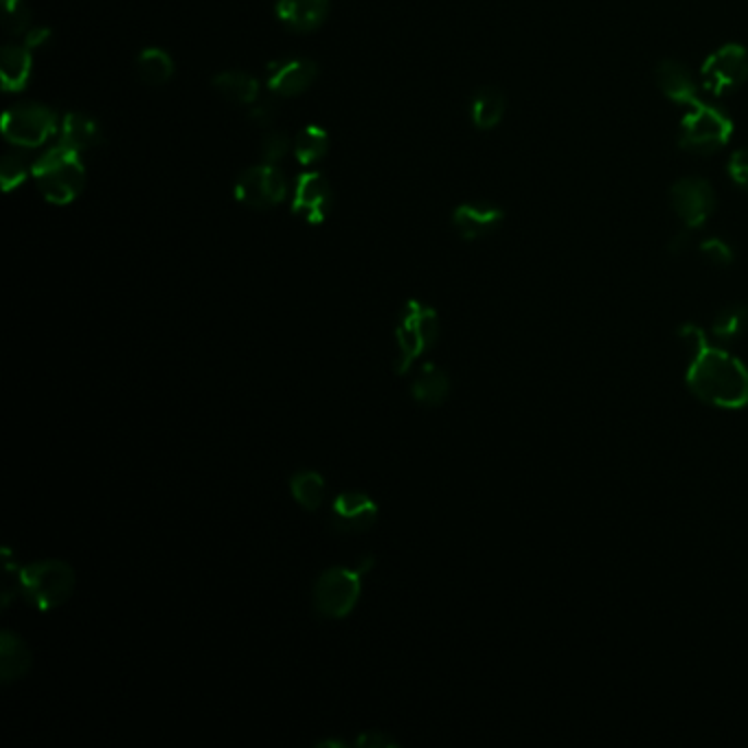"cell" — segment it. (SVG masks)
<instances>
[{"instance_id": "1", "label": "cell", "mask_w": 748, "mask_h": 748, "mask_svg": "<svg viewBox=\"0 0 748 748\" xmlns=\"http://www.w3.org/2000/svg\"><path fill=\"white\" fill-rule=\"evenodd\" d=\"M689 391L717 408H744L748 404V369L731 352L704 345L689 358Z\"/></svg>"}, {"instance_id": "2", "label": "cell", "mask_w": 748, "mask_h": 748, "mask_svg": "<svg viewBox=\"0 0 748 748\" xmlns=\"http://www.w3.org/2000/svg\"><path fill=\"white\" fill-rule=\"evenodd\" d=\"M376 569V556L367 554L356 567H328L312 584V610L323 621H343L360 604L367 575Z\"/></svg>"}, {"instance_id": "3", "label": "cell", "mask_w": 748, "mask_h": 748, "mask_svg": "<svg viewBox=\"0 0 748 748\" xmlns=\"http://www.w3.org/2000/svg\"><path fill=\"white\" fill-rule=\"evenodd\" d=\"M441 336V321L439 312L419 301V299H408L397 317L395 323V360H393V371L397 378H404L413 371L415 363L426 356L439 341Z\"/></svg>"}, {"instance_id": "4", "label": "cell", "mask_w": 748, "mask_h": 748, "mask_svg": "<svg viewBox=\"0 0 748 748\" xmlns=\"http://www.w3.org/2000/svg\"><path fill=\"white\" fill-rule=\"evenodd\" d=\"M21 597L38 613L62 608L75 593L78 573L60 558H43L21 567Z\"/></svg>"}, {"instance_id": "5", "label": "cell", "mask_w": 748, "mask_h": 748, "mask_svg": "<svg viewBox=\"0 0 748 748\" xmlns=\"http://www.w3.org/2000/svg\"><path fill=\"white\" fill-rule=\"evenodd\" d=\"M38 191L51 204H71L86 187V167L82 154L58 145L49 150L32 169Z\"/></svg>"}, {"instance_id": "6", "label": "cell", "mask_w": 748, "mask_h": 748, "mask_svg": "<svg viewBox=\"0 0 748 748\" xmlns=\"http://www.w3.org/2000/svg\"><path fill=\"white\" fill-rule=\"evenodd\" d=\"M733 119L713 104L698 102L680 123L678 147L691 154H715L733 139Z\"/></svg>"}, {"instance_id": "7", "label": "cell", "mask_w": 748, "mask_h": 748, "mask_svg": "<svg viewBox=\"0 0 748 748\" xmlns=\"http://www.w3.org/2000/svg\"><path fill=\"white\" fill-rule=\"evenodd\" d=\"M58 128V117L43 104L12 106L3 117V136L19 147H40Z\"/></svg>"}, {"instance_id": "8", "label": "cell", "mask_w": 748, "mask_h": 748, "mask_svg": "<svg viewBox=\"0 0 748 748\" xmlns=\"http://www.w3.org/2000/svg\"><path fill=\"white\" fill-rule=\"evenodd\" d=\"M288 195V182L277 165H256L239 174L235 182V200L248 209L266 211L282 204Z\"/></svg>"}, {"instance_id": "9", "label": "cell", "mask_w": 748, "mask_h": 748, "mask_svg": "<svg viewBox=\"0 0 748 748\" xmlns=\"http://www.w3.org/2000/svg\"><path fill=\"white\" fill-rule=\"evenodd\" d=\"M702 88L713 97L737 91L748 80V51L741 45H724L713 51L702 69Z\"/></svg>"}, {"instance_id": "10", "label": "cell", "mask_w": 748, "mask_h": 748, "mask_svg": "<svg viewBox=\"0 0 748 748\" xmlns=\"http://www.w3.org/2000/svg\"><path fill=\"white\" fill-rule=\"evenodd\" d=\"M380 519L376 498L360 489H345L330 506V527L339 536H360L373 530Z\"/></svg>"}, {"instance_id": "11", "label": "cell", "mask_w": 748, "mask_h": 748, "mask_svg": "<svg viewBox=\"0 0 748 748\" xmlns=\"http://www.w3.org/2000/svg\"><path fill=\"white\" fill-rule=\"evenodd\" d=\"M669 198H672V206L676 215L680 217L685 228H691V230L702 228L715 213V204H717L715 189L711 187L709 180L700 176H689L674 182Z\"/></svg>"}, {"instance_id": "12", "label": "cell", "mask_w": 748, "mask_h": 748, "mask_svg": "<svg viewBox=\"0 0 748 748\" xmlns=\"http://www.w3.org/2000/svg\"><path fill=\"white\" fill-rule=\"evenodd\" d=\"M334 202V193H332V185L330 180L312 169L306 171L297 178L295 182V191H293V213L304 217L308 224H323L330 215Z\"/></svg>"}, {"instance_id": "13", "label": "cell", "mask_w": 748, "mask_h": 748, "mask_svg": "<svg viewBox=\"0 0 748 748\" xmlns=\"http://www.w3.org/2000/svg\"><path fill=\"white\" fill-rule=\"evenodd\" d=\"M319 78V67L308 58H286L271 67L269 91L282 97H297L306 93Z\"/></svg>"}, {"instance_id": "14", "label": "cell", "mask_w": 748, "mask_h": 748, "mask_svg": "<svg viewBox=\"0 0 748 748\" xmlns=\"http://www.w3.org/2000/svg\"><path fill=\"white\" fill-rule=\"evenodd\" d=\"M503 217H506L503 209H498L494 204L465 202V204H459L454 209L452 226L461 239L476 241V239H483V237L491 235L494 230H498V226L503 224Z\"/></svg>"}, {"instance_id": "15", "label": "cell", "mask_w": 748, "mask_h": 748, "mask_svg": "<svg viewBox=\"0 0 748 748\" xmlns=\"http://www.w3.org/2000/svg\"><path fill=\"white\" fill-rule=\"evenodd\" d=\"M34 667V652L29 643L14 630L0 632V682L5 687L23 680Z\"/></svg>"}, {"instance_id": "16", "label": "cell", "mask_w": 748, "mask_h": 748, "mask_svg": "<svg viewBox=\"0 0 748 748\" xmlns=\"http://www.w3.org/2000/svg\"><path fill=\"white\" fill-rule=\"evenodd\" d=\"M277 21L299 34L319 29L330 16V0H277Z\"/></svg>"}, {"instance_id": "17", "label": "cell", "mask_w": 748, "mask_h": 748, "mask_svg": "<svg viewBox=\"0 0 748 748\" xmlns=\"http://www.w3.org/2000/svg\"><path fill=\"white\" fill-rule=\"evenodd\" d=\"M656 84H658L661 93L678 106L691 108L700 102L698 84H696L691 71L678 60H663L656 67Z\"/></svg>"}, {"instance_id": "18", "label": "cell", "mask_w": 748, "mask_h": 748, "mask_svg": "<svg viewBox=\"0 0 748 748\" xmlns=\"http://www.w3.org/2000/svg\"><path fill=\"white\" fill-rule=\"evenodd\" d=\"M450 376L439 365L426 360L419 365L415 380L411 382V397L417 406L439 408L450 397Z\"/></svg>"}, {"instance_id": "19", "label": "cell", "mask_w": 748, "mask_h": 748, "mask_svg": "<svg viewBox=\"0 0 748 748\" xmlns=\"http://www.w3.org/2000/svg\"><path fill=\"white\" fill-rule=\"evenodd\" d=\"M288 487L293 501L306 512H319L328 501V480L319 470L301 467L293 472Z\"/></svg>"}, {"instance_id": "20", "label": "cell", "mask_w": 748, "mask_h": 748, "mask_svg": "<svg viewBox=\"0 0 748 748\" xmlns=\"http://www.w3.org/2000/svg\"><path fill=\"white\" fill-rule=\"evenodd\" d=\"M32 49L25 45H8L0 56V82L5 93H21L32 80Z\"/></svg>"}, {"instance_id": "21", "label": "cell", "mask_w": 748, "mask_h": 748, "mask_svg": "<svg viewBox=\"0 0 748 748\" xmlns=\"http://www.w3.org/2000/svg\"><path fill=\"white\" fill-rule=\"evenodd\" d=\"M211 86L230 104L253 106L260 99V82L244 71H222L211 80Z\"/></svg>"}, {"instance_id": "22", "label": "cell", "mask_w": 748, "mask_h": 748, "mask_svg": "<svg viewBox=\"0 0 748 748\" xmlns=\"http://www.w3.org/2000/svg\"><path fill=\"white\" fill-rule=\"evenodd\" d=\"M104 143V132L99 123L82 112H71L62 121V145L75 152H88Z\"/></svg>"}, {"instance_id": "23", "label": "cell", "mask_w": 748, "mask_h": 748, "mask_svg": "<svg viewBox=\"0 0 748 748\" xmlns=\"http://www.w3.org/2000/svg\"><path fill=\"white\" fill-rule=\"evenodd\" d=\"M508 108L506 95L494 88V86H483L474 93L472 104H470V117L472 123L478 130H494L498 123L503 121Z\"/></svg>"}, {"instance_id": "24", "label": "cell", "mask_w": 748, "mask_h": 748, "mask_svg": "<svg viewBox=\"0 0 748 748\" xmlns=\"http://www.w3.org/2000/svg\"><path fill=\"white\" fill-rule=\"evenodd\" d=\"M136 75L147 86H163L174 78V60L165 49H143L136 58Z\"/></svg>"}, {"instance_id": "25", "label": "cell", "mask_w": 748, "mask_h": 748, "mask_svg": "<svg viewBox=\"0 0 748 748\" xmlns=\"http://www.w3.org/2000/svg\"><path fill=\"white\" fill-rule=\"evenodd\" d=\"M746 332H748V306L746 304H731V306L722 308L711 323L713 339H717L722 343L737 341Z\"/></svg>"}, {"instance_id": "26", "label": "cell", "mask_w": 748, "mask_h": 748, "mask_svg": "<svg viewBox=\"0 0 748 748\" xmlns=\"http://www.w3.org/2000/svg\"><path fill=\"white\" fill-rule=\"evenodd\" d=\"M330 150V134L321 126H306L295 139V156L304 167L317 165Z\"/></svg>"}, {"instance_id": "27", "label": "cell", "mask_w": 748, "mask_h": 748, "mask_svg": "<svg viewBox=\"0 0 748 748\" xmlns=\"http://www.w3.org/2000/svg\"><path fill=\"white\" fill-rule=\"evenodd\" d=\"M3 27L10 36H21L32 29V8L27 0H3Z\"/></svg>"}, {"instance_id": "28", "label": "cell", "mask_w": 748, "mask_h": 748, "mask_svg": "<svg viewBox=\"0 0 748 748\" xmlns=\"http://www.w3.org/2000/svg\"><path fill=\"white\" fill-rule=\"evenodd\" d=\"M295 147V141H290V136L286 132H280V130H269L262 139V145H260V154H262V161L269 163V165H277L282 158L288 156V152Z\"/></svg>"}, {"instance_id": "29", "label": "cell", "mask_w": 748, "mask_h": 748, "mask_svg": "<svg viewBox=\"0 0 748 748\" xmlns=\"http://www.w3.org/2000/svg\"><path fill=\"white\" fill-rule=\"evenodd\" d=\"M700 253L715 266L720 269H726L735 262V251L731 248V244H726L724 239L720 237H709L704 241H700Z\"/></svg>"}, {"instance_id": "30", "label": "cell", "mask_w": 748, "mask_h": 748, "mask_svg": "<svg viewBox=\"0 0 748 748\" xmlns=\"http://www.w3.org/2000/svg\"><path fill=\"white\" fill-rule=\"evenodd\" d=\"M27 178V165H25V158L21 156H5L3 158V167H0V182H3V189L5 191H12L16 189L19 185H23Z\"/></svg>"}, {"instance_id": "31", "label": "cell", "mask_w": 748, "mask_h": 748, "mask_svg": "<svg viewBox=\"0 0 748 748\" xmlns=\"http://www.w3.org/2000/svg\"><path fill=\"white\" fill-rule=\"evenodd\" d=\"M352 746H356V748H397L400 741L393 735L373 728V731H360L352 739Z\"/></svg>"}, {"instance_id": "32", "label": "cell", "mask_w": 748, "mask_h": 748, "mask_svg": "<svg viewBox=\"0 0 748 748\" xmlns=\"http://www.w3.org/2000/svg\"><path fill=\"white\" fill-rule=\"evenodd\" d=\"M726 171L731 176V180L748 191V147H741V150H735L728 158V165H726Z\"/></svg>"}, {"instance_id": "33", "label": "cell", "mask_w": 748, "mask_h": 748, "mask_svg": "<svg viewBox=\"0 0 748 748\" xmlns=\"http://www.w3.org/2000/svg\"><path fill=\"white\" fill-rule=\"evenodd\" d=\"M678 339H680L682 347L687 349L689 358H691L693 354H698V352L709 343V341H707V334H704L698 325H682V328L678 330Z\"/></svg>"}, {"instance_id": "34", "label": "cell", "mask_w": 748, "mask_h": 748, "mask_svg": "<svg viewBox=\"0 0 748 748\" xmlns=\"http://www.w3.org/2000/svg\"><path fill=\"white\" fill-rule=\"evenodd\" d=\"M51 32L47 29V27H32L29 32H27V38H25V47L27 49H43V47H47L49 43H51Z\"/></svg>"}, {"instance_id": "35", "label": "cell", "mask_w": 748, "mask_h": 748, "mask_svg": "<svg viewBox=\"0 0 748 748\" xmlns=\"http://www.w3.org/2000/svg\"><path fill=\"white\" fill-rule=\"evenodd\" d=\"M251 119H253L258 126L269 128V126L273 123V119H275L273 106H271V104H260V106H256L253 112H251Z\"/></svg>"}, {"instance_id": "36", "label": "cell", "mask_w": 748, "mask_h": 748, "mask_svg": "<svg viewBox=\"0 0 748 748\" xmlns=\"http://www.w3.org/2000/svg\"><path fill=\"white\" fill-rule=\"evenodd\" d=\"M687 248H691V228H685L682 233H678V235L672 239V244H669V251H672L674 256L685 253Z\"/></svg>"}]
</instances>
